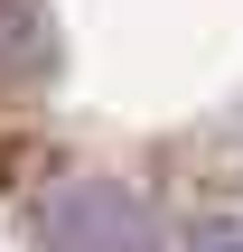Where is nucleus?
<instances>
[{"label":"nucleus","mask_w":243,"mask_h":252,"mask_svg":"<svg viewBox=\"0 0 243 252\" xmlns=\"http://www.w3.org/2000/svg\"><path fill=\"white\" fill-rule=\"evenodd\" d=\"M47 65H56L47 9H37V0H0V94H9V84H37Z\"/></svg>","instance_id":"2"},{"label":"nucleus","mask_w":243,"mask_h":252,"mask_svg":"<svg viewBox=\"0 0 243 252\" xmlns=\"http://www.w3.org/2000/svg\"><path fill=\"white\" fill-rule=\"evenodd\" d=\"M37 252H159V215L112 178H66L37 206Z\"/></svg>","instance_id":"1"},{"label":"nucleus","mask_w":243,"mask_h":252,"mask_svg":"<svg viewBox=\"0 0 243 252\" xmlns=\"http://www.w3.org/2000/svg\"><path fill=\"white\" fill-rule=\"evenodd\" d=\"M215 252H243V243H215Z\"/></svg>","instance_id":"3"}]
</instances>
